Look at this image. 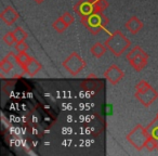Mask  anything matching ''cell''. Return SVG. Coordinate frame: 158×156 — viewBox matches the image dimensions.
Returning <instances> with one entry per match:
<instances>
[{
  "label": "cell",
  "mask_w": 158,
  "mask_h": 156,
  "mask_svg": "<svg viewBox=\"0 0 158 156\" xmlns=\"http://www.w3.org/2000/svg\"><path fill=\"white\" fill-rule=\"evenodd\" d=\"M107 48V50H110L113 53L114 57H120L123 53H125V51L131 44V41L121 33L120 31H116L108 37V39L104 44Z\"/></svg>",
  "instance_id": "2"
},
{
  "label": "cell",
  "mask_w": 158,
  "mask_h": 156,
  "mask_svg": "<svg viewBox=\"0 0 158 156\" xmlns=\"http://www.w3.org/2000/svg\"><path fill=\"white\" fill-rule=\"evenodd\" d=\"M35 1H36L37 3H41L42 1H44V0H35Z\"/></svg>",
  "instance_id": "22"
},
{
  "label": "cell",
  "mask_w": 158,
  "mask_h": 156,
  "mask_svg": "<svg viewBox=\"0 0 158 156\" xmlns=\"http://www.w3.org/2000/svg\"><path fill=\"white\" fill-rule=\"evenodd\" d=\"M63 67L72 76H76L86 67L87 63L77 52H73L65 61L62 63Z\"/></svg>",
  "instance_id": "7"
},
{
  "label": "cell",
  "mask_w": 158,
  "mask_h": 156,
  "mask_svg": "<svg viewBox=\"0 0 158 156\" xmlns=\"http://www.w3.org/2000/svg\"><path fill=\"white\" fill-rule=\"evenodd\" d=\"M144 147L148 152H153V151H155V150H158V141L156 140L155 138L149 136L148 139L146 140V142H145Z\"/></svg>",
  "instance_id": "18"
},
{
  "label": "cell",
  "mask_w": 158,
  "mask_h": 156,
  "mask_svg": "<svg viewBox=\"0 0 158 156\" xmlns=\"http://www.w3.org/2000/svg\"><path fill=\"white\" fill-rule=\"evenodd\" d=\"M146 130L148 131L149 136L155 138L158 141V118L156 117L151 124L146 127Z\"/></svg>",
  "instance_id": "13"
},
{
  "label": "cell",
  "mask_w": 158,
  "mask_h": 156,
  "mask_svg": "<svg viewBox=\"0 0 158 156\" xmlns=\"http://www.w3.org/2000/svg\"><path fill=\"white\" fill-rule=\"evenodd\" d=\"M126 59L130 65L135 70V72H141L147 65L148 54L140 46H135L129 53H127Z\"/></svg>",
  "instance_id": "5"
},
{
  "label": "cell",
  "mask_w": 158,
  "mask_h": 156,
  "mask_svg": "<svg viewBox=\"0 0 158 156\" xmlns=\"http://www.w3.org/2000/svg\"><path fill=\"white\" fill-rule=\"evenodd\" d=\"M104 77L110 82V84L117 85L125 77V73L116 64H113L104 72Z\"/></svg>",
  "instance_id": "8"
},
{
  "label": "cell",
  "mask_w": 158,
  "mask_h": 156,
  "mask_svg": "<svg viewBox=\"0 0 158 156\" xmlns=\"http://www.w3.org/2000/svg\"><path fill=\"white\" fill-rule=\"evenodd\" d=\"M52 27L55 29V31L57 32V33H63V32L66 31V28H67V25H66V23L63 21V19L62 18H59L56 21H54L52 24Z\"/></svg>",
  "instance_id": "17"
},
{
  "label": "cell",
  "mask_w": 158,
  "mask_h": 156,
  "mask_svg": "<svg viewBox=\"0 0 158 156\" xmlns=\"http://www.w3.org/2000/svg\"><path fill=\"white\" fill-rule=\"evenodd\" d=\"M31 57L27 54L26 52L19 53V54L16 55V63H18L19 65L23 68V70H24L25 66L28 64V62L31 61Z\"/></svg>",
  "instance_id": "15"
},
{
  "label": "cell",
  "mask_w": 158,
  "mask_h": 156,
  "mask_svg": "<svg viewBox=\"0 0 158 156\" xmlns=\"http://www.w3.org/2000/svg\"><path fill=\"white\" fill-rule=\"evenodd\" d=\"M108 8L107 0H79L74 6V11L80 19L97 12H104Z\"/></svg>",
  "instance_id": "1"
},
{
  "label": "cell",
  "mask_w": 158,
  "mask_h": 156,
  "mask_svg": "<svg viewBox=\"0 0 158 156\" xmlns=\"http://www.w3.org/2000/svg\"><path fill=\"white\" fill-rule=\"evenodd\" d=\"M14 67V64L11 60H9L8 57H3L2 61L0 62V70H2V73L5 74H9Z\"/></svg>",
  "instance_id": "14"
},
{
  "label": "cell",
  "mask_w": 158,
  "mask_h": 156,
  "mask_svg": "<svg viewBox=\"0 0 158 156\" xmlns=\"http://www.w3.org/2000/svg\"><path fill=\"white\" fill-rule=\"evenodd\" d=\"M27 49H28V44L25 41H20V42H15V44H14V50L18 53L26 52Z\"/></svg>",
  "instance_id": "20"
},
{
  "label": "cell",
  "mask_w": 158,
  "mask_h": 156,
  "mask_svg": "<svg viewBox=\"0 0 158 156\" xmlns=\"http://www.w3.org/2000/svg\"><path fill=\"white\" fill-rule=\"evenodd\" d=\"M61 18L63 19V21L66 23V25H67V26L72 25L73 23H74V21H75L74 15H73V14H70L69 12H65V13H64L63 15L61 16Z\"/></svg>",
  "instance_id": "21"
},
{
  "label": "cell",
  "mask_w": 158,
  "mask_h": 156,
  "mask_svg": "<svg viewBox=\"0 0 158 156\" xmlns=\"http://www.w3.org/2000/svg\"><path fill=\"white\" fill-rule=\"evenodd\" d=\"M13 35H14V37H15L16 42L25 41L26 38L28 37V34H27L22 27H15V29L13 31Z\"/></svg>",
  "instance_id": "16"
},
{
  "label": "cell",
  "mask_w": 158,
  "mask_h": 156,
  "mask_svg": "<svg viewBox=\"0 0 158 156\" xmlns=\"http://www.w3.org/2000/svg\"><path fill=\"white\" fill-rule=\"evenodd\" d=\"M41 67H42L41 64H40L36 59L31 57V60L28 62V64L25 66L24 72L27 73V74H28L31 77H34L35 75H37L38 73L41 70Z\"/></svg>",
  "instance_id": "11"
},
{
  "label": "cell",
  "mask_w": 158,
  "mask_h": 156,
  "mask_svg": "<svg viewBox=\"0 0 158 156\" xmlns=\"http://www.w3.org/2000/svg\"><path fill=\"white\" fill-rule=\"evenodd\" d=\"M149 133L142 125H136L129 133L127 134V141L138 151L144 149L146 140L148 139Z\"/></svg>",
  "instance_id": "6"
},
{
  "label": "cell",
  "mask_w": 158,
  "mask_h": 156,
  "mask_svg": "<svg viewBox=\"0 0 158 156\" xmlns=\"http://www.w3.org/2000/svg\"><path fill=\"white\" fill-rule=\"evenodd\" d=\"M81 23L92 35H98L108 24V18L104 12H97L81 19Z\"/></svg>",
  "instance_id": "4"
},
{
  "label": "cell",
  "mask_w": 158,
  "mask_h": 156,
  "mask_svg": "<svg viewBox=\"0 0 158 156\" xmlns=\"http://www.w3.org/2000/svg\"><path fill=\"white\" fill-rule=\"evenodd\" d=\"M19 18H20V14H19L18 12H16V10L14 9L13 7H11V6L7 7L1 13H0V19H1L8 26L13 25L14 23L19 20Z\"/></svg>",
  "instance_id": "9"
},
{
  "label": "cell",
  "mask_w": 158,
  "mask_h": 156,
  "mask_svg": "<svg viewBox=\"0 0 158 156\" xmlns=\"http://www.w3.org/2000/svg\"><path fill=\"white\" fill-rule=\"evenodd\" d=\"M135 89H136V92H135L136 100H139V102H141L145 108L151 106L157 100L158 92L146 80L144 79L140 80L136 84Z\"/></svg>",
  "instance_id": "3"
},
{
  "label": "cell",
  "mask_w": 158,
  "mask_h": 156,
  "mask_svg": "<svg viewBox=\"0 0 158 156\" xmlns=\"http://www.w3.org/2000/svg\"><path fill=\"white\" fill-rule=\"evenodd\" d=\"M125 27L127 28L128 32H130L131 34L135 35V34H138L139 32L143 28V22L139 18H136V16H131V18L127 21Z\"/></svg>",
  "instance_id": "10"
},
{
  "label": "cell",
  "mask_w": 158,
  "mask_h": 156,
  "mask_svg": "<svg viewBox=\"0 0 158 156\" xmlns=\"http://www.w3.org/2000/svg\"><path fill=\"white\" fill-rule=\"evenodd\" d=\"M106 50H107L106 46H105V44H102L101 42H95V44H93V46L91 47V49H90L92 57H97V59L103 57V55L106 53Z\"/></svg>",
  "instance_id": "12"
},
{
  "label": "cell",
  "mask_w": 158,
  "mask_h": 156,
  "mask_svg": "<svg viewBox=\"0 0 158 156\" xmlns=\"http://www.w3.org/2000/svg\"><path fill=\"white\" fill-rule=\"evenodd\" d=\"M156 117H157V118H158V114H157V116H156Z\"/></svg>",
  "instance_id": "23"
},
{
  "label": "cell",
  "mask_w": 158,
  "mask_h": 156,
  "mask_svg": "<svg viewBox=\"0 0 158 156\" xmlns=\"http://www.w3.org/2000/svg\"><path fill=\"white\" fill-rule=\"evenodd\" d=\"M2 39L9 47L14 46V44L16 42L15 37H14V35H13V32H9V33H7L5 36H3Z\"/></svg>",
  "instance_id": "19"
}]
</instances>
